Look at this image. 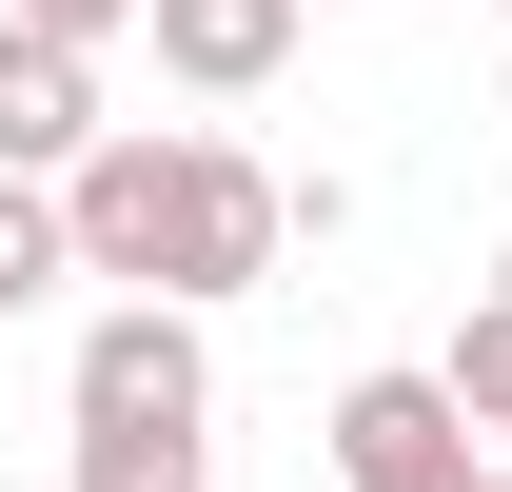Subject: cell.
<instances>
[{"label":"cell","mask_w":512,"mask_h":492,"mask_svg":"<svg viewBox=\"0 0 512 492\" xmlns=\"http://www.w3.org/2000/svg\"><path fill=\"white\" fill-rule=\"evenodd\" d=\"M493 492H512V453H493Z\"/></svg>","instance_id":"cell-10"},{"label":"cell","mask_w":512,"mask_h":492,"mask_svg":"<svg viewBox=\"0 0 512 492\" xmlns=\"http://www.w3.org/2000/svg\"><path fill=\"white\" fill-rule=\"evenodd\" d=\"M296 20H316V0H296Z\"/></svg>","instance_id":"cell-11"},{"label":"cell","mask_w":512,"mask_h":492,"mask_svg":"<svg viewBox=\"0 0 512 492\" xmlns=\"http://www.w3.org/2000/svg\"><path fill=\"white\" fill-rule=\"evenodd\" d=\"M335 492H493V453L434 374H355L335 394Z\"/></svg>","instance_id":"cell-3"},{"label":"cell","mask_w":512,"mask_h":492,"mask_svg":"<svg viewBox=\"0 0 512 492\" xmlns=\"http://www.w3.org/2000/svg\"><path fill=\"white\" fill-rule=\"evenodd\" d=\"M99 138H119V119H99V60H60V40H20V20H0V178L60 197Z\"/></svg>","instance_id":"cell-4"},{"label":"cell","mask_w":512,"mask_h":492,"mask_svg":"<svg viewBox=\"0 0 512 492\" xmlns=\"http://www.w3.org/2000/svg\"><path fill=\"white\" fill-rule=\"evenodd\" d=\"M20 40H60V60H99V40H138V0H0Z\"/></svg>","instance_id":"cell-8"},{"label":"cell","mask_w":512,"mask_h":492,"mask_svg":"<svg viewBox=\"0 0 512 492\" xmlns=\"http://www.w3.org/2000/svg\"><path fill=\"white\" fill-rule=\"evenodd\" d=\"M60 237H79V276H119V296L217 315V296H256V276L296 256V178H256L237 138H197V119H119L60 178Z\"/></svg>","instance_id":"cell-1"},{"label":"cell","mask_w":512,"mask_h":492,"mask_svg":"<svg viewBox=\"0 0 512 492\" xmlns=\"http://www.w3.org/2000/svg\"><path fill=\"white\" fill-rule=\"evenodd\" d=\"M60 414H79V453H197V433H217V355H197V315L99 296V315H79Z\"/></svg>","instance_id":"cell-2"},{"label":"cell","mask_w":512,"mask_h":492,"mask_svg":"<svg viewBox=\"0 0 512 492\" xmlns=\"http://www.w3.org/2000/svg\"><path fill=\"white\" fill-rule=\"evenodd\" d=\"M473 315H512V256H493V296H473Z\"/></svg>","instance_id":"cell-9"},{"label":"cell","mask_w":512,"mask_h":492,"mask_svg":"<svg viewBox=\"0 0 512 492\" xmlns=\"http://www.w3.org/2000/svg\"><path fill=\"white\" fill-rule=\"evenodd\" d=\"M138 40L178 99H256V79L296 60V0H138Z\"/></svg>","instance_id":"cell-5"},{"label":"cell","mask_w":512,"mask_h":492,"mask_svg":"<svg viewBox=\"0 0 512 492\" xmlns=\"http://www.w3.org/2000/svg\"><path fill=\"white\" fill-rule=\"evenodd\" d=\"M60 276H79V237H60V197H40V178H0V315H40Z\"/></svg>","instance_id":"cell-6"},{"label":"cell","mask_w":512,"mask_h":492,"mask_svg":"<svg viewBox=\"0 0 512 492\" xmlns=\"http://www.w3.org/2000/svg\"><path fill=\"white\" fill-rule=\"evenodd\" d=\"M434 394L473 433H512V315H453V355H434Z\"/></svg>","instance_id":"cell-7"}]
</instances>
